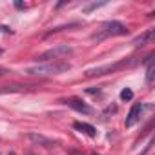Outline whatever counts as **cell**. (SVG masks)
<instances>
[{
  "instance_id": "cell-1",
  "label": "cell",
  "mask_w": 155,
  "mask_h": 155,
  "mask_svg": "<svg viewBox=\"0 0 155 155\" xmlns=\"http://www.w3.org/2000/svg\"><path fill=\"white\" fill-rule=\"evenodd\" d=\"M71 68L69 62H58V60H53V62H46V64H37L33 68H28V75L31 77H51V75H58V73H64Z\"/></svg>"
},
{
  "instance_id": "cell-2",
  "label": "cell",
  "mask_w": 155,
  "mask_h": 155,
  "mask_svg": "<svg viewBox=\"0 0 155 155\" xmlns=\"http://www.w3.org/2000/svg\"><path fill=\"white\" fill-rule=\"evenodd\" d=\"M130 33V29L124 26V24H120V22H117V20H108V22H104L102 24V28H101V33L99 35H93L91 38H97V40H101V38H104V37H117V35H128Z\"/></svg>"
},
{
  "instance_id": "cell-3",
  "label": "cell",
  "mask_w": 155,
  "mask_h": 155,
  "mask_svg": "<svg viewBox=\"0 0 155 155\" xmlns=\"http://www.w3.org/2000/svg\"><path fill=\"white\" fill-rule=\"evenodd\" d=\"M71 53H73V49H71L69 46H57V48H53V49H48V51H44V53L40 55V60L60 58V57H68V55H71Z\"/></svg>"
},
{
  "instance_id": "cell-4",
  "label": "cell",
  "mask_w": 155,
  "mask_h": 155,
  "mask_svg": "<svg viewBox=\"0 0 155 155\" xmlns=\"http://www.w3.org/2000/svg\"><path fill=\"white\" fill-rule=\"evenodd\" d=\"M126 66H128V62H126V60H122V62H117V64H106V66H99V68H95V69H90V71H88V77H99V75L113 73V71H117V69H122V68H126Z\"/></svg>"
},
{
  "instance_id": "cell-5",
  "label": "cell",
  "mask_w": 155,
  "mask_h": 155,
  "mask_svg": "<svg viewBox=\"0 0 155 155\" xmlns=\"http://www.w3.org/2000/svg\"><path fill=\"white\" fill-rule=\"evenodd\" d=\"M142 111H144V104H140V102L133 104V108L130 110V113H128V117H126V128H131V126H135V124L140 120V117H142Z\"/></svg>"
},
{
  "instance_id": "cell-6",
  "label": "cell",
  "mask_w": 155,
  "mask_h": 155,
  "mask_svg": "<svg viewBox=\"0 0 155 155\" xmlns=\"http://www.w3.org/2000/svg\"><path fill=\"white\" fill-rule=\"evenodd\" d=\"M66 106H69L71 110H75V111H79V113H84V115H90L91 113V108L86 104V102H82L81 99H77V97H71V99H66V101H62Z\"/></svg>"
},
{
  "instance_id": "cell-7",
  "label": "cell",
  "mask_w": 155,
  "mask_h": 155,
  "mask_svg": "<svg viewBox=\"0 0 155 155\" xmlns=\"http://www.w3.org/2000/svg\"><path fill=\"white\" fill-rule=\"evenodd\" d=\"M153 37H155V29H148V31H144L140 37H137V38L133 40V46H135V48H142V46L150 44V42L153 40Z\"/></svg>"
},
{
  "instance_id": "cell-8",
  "label": "cell",
  "mask_w": 155,
  "mask_h": 155,
  "mask_svg": "<svg viewBox=\"0 0 155 155\" xmlns=\"http://www.w3.org/2000/svg\"><path fill=\"white\" fill-rule=\"evenodd\" d=\"M73 128H75V130H79L81 133L90 135V137H97V130H95L91 124H88V122H81V120H77V122L73 124Z\"/></svg>"
},
{
  "instance_id": "cell-9",
  "label": "cell",
  "mask_w": 155,
  "mask_h": 155,
  "mask_svg": "<svg viewBox=\"0 0 155 155\" xmlns=\"http://www.w3.org/2000/svg\"><path fill=\"white\" fill-rule=\"evenodd\" d=\"M153 75H155V64H153V55L148 57V69H146V84H153Z\"/></svg>"
},
{
  "instance_id": "cell-10",
  "label": "cell",
  "mask_w": 155,
  "mask_h": 155,
  "mask_svg": "<svg viewBox=\"0 0 155 155\" xmlns=\"http://www.w3.org/2000/svg\"><path fill=\"white\" fill-rule=\"evenodd\" d=\"M29 86H0V95H6V93H20V91H26Z\"/></svg>"
},
{
  "instance_id": "cell-11",
  "label": "cell",
  "mask_w": 155,
  "mask_h": 155,
  "mask_svg": "<svg viewBox=\"0 0 155 155\" xmlns=\"http://www.w3.org/2000/svg\"><path fill=\"white\" fill-rule=\"evenodd\" d=\"M28 139L33 140V142H37V144H42V146H53V142H51L49 139H46V137H42V135H37V133H29Z\"/></svg>"
},
{
  "instance_id": "cell-12",
  "label": "cell",
  "mask_w": 155,
  "mask_h": 155,
  "mask_svg": "<svg viewBox=\"0 0 155 155\" xmlns=\"http://www.w3.org/2000/svg\"><path fill=\"white\" fill-rule=\"evenodd\" d=\"M102 6H106V2H93V4L84 6V8H82V11H84V13H91L93 9H99V8H102Z\"/></svg>"
},
{
  "instance_id": "cell-13",
  "label": "cell",
  "mask_w": 155,
  "mask_h": 155,
  "mask_svg": "<svg viewBox=\"0 0 155 155\" xmlns=\"http://www.w3.org/2000/svg\"><path fill=\"white\" fill-rule=\"evenodd\" d=\"M131 99H133V91L131 90L126 88V90L120 91V101H131Z\"/></svg>"
},
{
  "instance_id": "cell-14",
  "label": "cell",
  "mask_w": 155,
  "mask_h": 155,
  "mask_svg": "<svg viewBox=\"0 0 155 155\" xmlns=\"http://www.w3.org/2000/svg\"><path fill=\"white\" fill-rule=\"evenodd\" d=\"M0 33H13L9 28H6V26H0Z\"/></svg>"
},
{
  "instance_id": "cell-15",
  "label": "cell",
  "mask_w": 155,
  "mask_h": 155,
  "mask_svg": "<svg viewBox=\"0 0 155 155\" xmlns=\"http://www.w3.org/2000/svg\"><path fill=\"white\" fill-rule=\"evenodd\" d=\"M15 6H17L18 9H24V8H26V4H22V2H15Z\"/></svg>"
},
{
  "instance_id": "cell-16",
  "label": "cell",
  "mask_w": 155,
  "mask_h": 155,
  "mask_svg": "<svg viewBox=\"0 0 155 155\" xmlns=\"http://www.w3.org/2000/svg\"><path fill=\"white\" fill-rule=\"evenodd\" d=\"M9 155H15V153H9Z\"/></svg>"
},
{
  "instance_id": "cell-17",
  "label": "cell",
  "mask_w": 155,
  "mask_h": 155,
  "mask_svg": "<svg viewBox=\"0 0 155 155\" xmlns=\"http://www.w3.org/2000/svg\"><path fill=\"white\" fill-rule=\"evenodd\" d=\"M0 53H2V51H0Z\"/></svg>"
}]
</instances>
